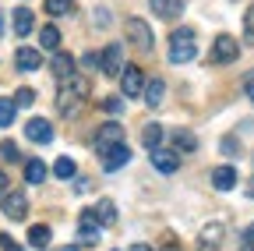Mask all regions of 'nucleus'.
Returning a JSON list of instances; mask_svg holds the SVG:
<instances>
[{"label": "nucleus", "instance_id": "obj_1", "mask_svg": "<svg viewBox=\"0 0 254 251\" xmlns=\"http://www.w3.org/2000/svg\"><path fill=\"white\" fill-rule=\"evenodd\" d=\"M198 46H194V32L190 28H177L173 39H170V60L173 64H187V60H194Z\"/></svg>", "mask_w": 254, "mask_h": 251}, {"label": "nucleus", "instance_id": "obj_2", "mask_svg": "<svg viewBox=\"0 0 254 251\" xmlns=\"http://www.w3.org/2000/svg\"><path fill=\"white\" fill-rule=\"evenodd\" d=\"M124 32H127V39H131L138 50H152V28L141 18H127L124 21Z\"/></svg>", "mask_w": 254, "mask_h": 251}, {"label": "nucleus", "instance_id": "obj_3", "mask_svg": "<svg viewBox=\"0 0 254 251\" xmlns=\"http://www.w3.org/2000/svg\"><path fill=\"white\" fill-rule=\"evenodd\" d=\"M120 75H124V78H120V92H124L127 99H134V96H141V92H145V71H141V68L131 64V68H124Z\"/></svg>", "mask_w": 254, "mask_h": 251}, {"label": "nucleus", "instance_id": "obj_4", "mask_svg": "<svg viewBox=\"0 0 254 251\" xmlns=\"http://www.w3.org/2000/svg\"><path fill=\"white\" fill-rule=\"evenodd\" d=\"M240 57V43L233 36H219L212 43V64H230V60Z\"/></svg>", "mask_w": 254, "mask_h": 251}, {"label": "nucleus", "instance_id": "obj_5", "mask_svg": "<svg viewBox=\"0 0 254 251\" xmlns=\"http://www.w3.org/2000/svg\"><path fill=\"white\" fill-rule=\"evenodd\" d=\"M127 160H131V149H127L124 142H117V145H110V149L103 152V170H106V173H113V170L127 167Z\"/></svg>", "mask_w": 254, "mask_h": 251}, {"label": "nucleus", "instance_id": "obj_6", "mask_svg": "<svg viewBox=\"0 0 254 251\" xmlns=\"http://www.w3.org/2000/svg\"><path fill=\"white\" fill-rule=\"evenodd\" d=\"M0 209H4L7 219H25V212H28V198H25L21 191H7L4 198H0Z\"/></svg>", "mask_w": 254, "mask_h": 251}, {"label": "nucleus", "instance_id": "obj_7", "mask_svg": "<svg viewBox=\"0 0 254 251\" xmlns=\"http://www.w3.org/2000/svg\"><path fill=\"white\" fill-rule=\"evenodd\" d=\"M120 138H124V128H120L117 120H106L103 128L95 131V149H99V152H106V149H110V145H117Z\"/></svg>", "mask_w": 254, "mask_h": 251}, {"label": "nucleus", "instance_id": "obj_8", "mask_svg": "<svg viewBox=\"0 0 254 251\" xmlns=\"http://www.w3.org/2000/svg\"><path fill=\"white\" fill-rule=\"evenodd\" d=\"M152 167L159 173H177L180 170V156L170 152V149H152Z\"/></svg>", "mask_w": 254, "mask_h": 251}, {"label": "nucleus", "instance_id": "obj_9", "mask_svg": "<svg viewBox=\"0 0 254 251\" xmlns=\"http://www.w3.org/2000/svg\"><path fill=\"white\" fill-rule=\"evenodd\" d=\"M120 64H124V50L117 46V43H110L106 50H103V60H99V71L103 75H120Z\"/></svg>", "mask_w": 254, "mask_h": 251}, {"label": "nucleus", "instance_id": "obj_10", "mask_svg": "<svg viewBox=\"0 0 254 251\" xmlns=\"http://www.w3.org/2000/svg\"><path fill=\"white\" fill-rule=\"evenodd\" d=\"M25 135H28L32 142H39V145L53 142V128H50V120H43V117H32V120L25 124Z\"/></svg>", "mask_w": 254, "mask_h": 251}, {"label": "nucleus", "instance_id": "obj_11", "mask_svg": "<svg viewBox=\"0 0 254 251\" xmlns=\"http://www.w3.org/2000/svg\"><path fill=\"white\" fill-rule=\"evenodd\" d=\"M14 64H18V71H39L43 68V53L32 50V46H21L14 53Z\"/></svg>", "mask_w": 254, "mask_h": 251}, {"label": "nucleus", "instance_id": "obj_12", "mask_svg": "<svg viewBox=\"0 0 254 251\" xmlns=\"http://www.w3.org/2000/svg\"><path fill=\"white\" fill-rule=\"evenodd\" d=\"M219 241H222V223H208L198 237V251H219Z\"/></svg>", "mask_w": 254, "mask_h": 251}, {"label": "nucleus", "instance_id": "obj_13", "mask_svg": "<svg viewBox=\"0 0 254 251\" xmlns=\"http://www.w3.org/2000/svg\"><path fill=\"white\" fill-rule=\"evenodd\" d=\"M78 241H81V244H95V241H99V223H95L92 212L81 216V223H78Z\"/></svg>", "mask_w": 254, "mask_h": 251}, {"label": "nucleus", "instance_id": "obj_14", "mask_svg": "<svg viewBox=\"0 0 254 251\" xmlns=\"http://www.w3.org/2000/svg\"><path fill=\"white\" fill-rule=\"evenodd\" d=\"M212 184L219 187V191H233L237 187V170L233 167H215L212 170Z\"/></svg>", "mask_w": 254, "mask_h": 251}, {"label": "nucleus", "instance_id": "obj_15", "mask_svg": "<svg viewBox=\"0 0 254 251\" xmlns=\"http://www.w3.org/2000/svg\"><path fill=\"white\" fill-rule=\"evenodd\" d=\"M148 7H152V14H159V18H177V14L184 11V0H148Z\"/></svg>", "mask_w": 254, "mask_h": 251}, {"label": "nucleus", "instance_id": "obj_16", "mask_svg": "<svg viewBox=\"0 0 254 251\" xmlns=\"http://www.w3.org/2000/svg\"><path fill=\"white\" fill-rule=\"evenodd\" d=\"M78 99H81L78 92H71L67 85H64V88H60V99H57V110H60L64 117H74V113H78V106H81Z\"/></svg>", "mask_w": 254, "mask_h": 251}, {"label": "nucleus", "instance_id": "obj_17", "mask_svg": "<svg viewBox=\"0 0 254 251\" xmlns=\"http://www.w3.org/2000/svg\"><path fill=\"white\" fill-rule=\"evenodd\" d=\"M170 142H173V152H194L198 149V138L190 135V131H184V128H173Z\"/></svg>", "mask_w": 254, "mask_h": 251}, {"label": "nucleus", "instance_id": "obj_18", "mask_svg": "<svg viewBox=\"0 0 254 251\" xmlns=\"http://www.w3.org/2000/svg\"><path fill=\"white\" fill-rule=\"evenodd\" d=\"M53 71H57L60 82H67V78L74 75V57L64 53V50H57V57H53Z\"/></svg>", "mask_w": 254, "mask_h": 251}, {"label": "nucleus", "instance_id": "obj_19", "mask_svg": "<svg viewBox=\"0 0 254 251\" xmlns=\"http://www.w3.org/2000/svg\"><path fill=\"white\" fill-rule=\"evenodd\" d=\"M11 18H14V36H18V39H25V36L32 32V25H36V21H32V11H28V7L11 11Z\"/></svg>", "mask_w": 254, "mask_h": 251}, {"label": "nucleus", "instance_id": "obj_20", "mask_svg": "<svg viewBox=\"0 0 254 251\" xmlns=\"http://www.w3.org/2000/svg\"><path fill=\"white\" fill-rule=\"evenodd\" d=\"M95 223H103V227H110V223H117V205L110 202V198H103L99 205H95Z\"/></svg>", "mask_w": 254, "mask_h": 251}, {"label": "nucleus", "instance_id": "obj_21", "mask_svg": "<svg viewBox=\"0 0 254 251\" xmlns=\"http://www.w3.org/2000/svg\"><path fill=\"white\" fill-rule=\"evenodd\" d=\"M163 92H166L163 78H152V82L145 85V92H141V96H145V103H148V106H159V103H163Z\"/></svg>", "mask_w": 254, "mask_h": 251}, {"label": "nucleus", "instance_id": "obj_22", "mask_svg": "<svg viewBox=\"0 0 254 251\" xmlns=\"http://www.w3.org/2000/svg\"><path fill=\"white\" fill-rule=\"evenodd\" d=\"M159 142H163V128H159V124H145L141 128V145L152 152V149H159Z\"/></svg>", "mask_w": 254, "mask_h": 251}, {"label": "nucleus", "instance_id": "obj_23", "mask_svg": "<svg viewBox=\"0 0 254 251\" xmlns=\"http://www.w3.org/2000/svg\"><path fill=\"white\" fill-rule=\"evenodd\" d=\"M39 46H43V50H53V53L60 50V28H57V25H46L43 32H39Z\"/></svg>", "mask_w": 254, "mask_h": 251}, {"label": "nucleus", "instance_id": "obj_24", "mask_svg": "<svg viewBox=\"0 0 254 251\" xmlns=\"http://www.w3.org/2000/svg\"><path fill=\"white\" fill-rule=\"evenodd\" d=\"M25 180H28V184H43V180H46L43 160H28V163H25Z\"/></svg>", "mask_w": 254, "mask_h": 251}, {"label": "nucleus", "instance_id": "obj_25", "mask_svg": "<svg viewBox=\"0 0 254 251\" xmlns=\"http://www.w3.org/2000/svg\"><path fill=\"white\" fill-rule=\"evenodd\" d=\"M28 244L32 248H46L50 244V227H43V223L39 227H28Z\"/></svg>", "mask_w": 254, "mask_h": 251}, {"label": "nucleus", "instance_id": "obj_26", "mask_svg": "<svg viewBox=\"0 0 254 251\" xmlns=\"http://www.w3.org/2000/svg\"><path fill=\"white\" fill-rule=\"evenodd\" d=\"M74 11V0H46V14L60 18V14H71Z\"/></svg>", "mask_w": 254, "mask_h": 251}, {"label": "nucleus", "instance_id": "obj_27", "mask_svg": "<svg viewBox=\"0 0 254 251\" xmlns=\"http://www.w3.org/2000/svg\"><path fill=\"white\" fill-rule=\"evenodd\" d=\"M53 173H57L60 180H67V177H74V160H71V156H60V160L53 163Z\"/></svg>", "mask_w": 254, "mask_h": 251}, {"label": "nucleus", "instance_id": "obj_28", "mask_svg": "<svg viewBox=\"0 0 254 251\" xmlns=\"http://www.w3.org/2000/svg\"><path fill=\"white\" fill-rule=\"evenodd\" d=\"M14 120V99H0V128H11Z\"/></svg>", "mask_w": 254, "mask_h": 251}, {"label": "nucleus", "instance_id": "obj_29", "mask_svg": "<svg viewBox=\"0 0 254 251\" xmlns=\"http://www.w3.org/2000/svg\"><path fill=\"white\" fill-rule=\"evenodd\" d=\"M0 160L18 163V160H21V156H18V145H14V142H0Z\"/></svg>", "mask_w": 254, "mask_h": 251}, {"label": "nucleus", "instance_id": "obj_30", "mask_svg": "<svg viewBox=\"0 0 254 251\" xmlns=\"http://www.w3.org/2000/svg\"><path fill=\"white\" fill-rule=\"evenodd\" d=\"M244 39L247 43H254V4L247 7V14H244Z\"/></svg>", "mask_w": 254, "mask_h": 251}, {"label": "nucleus", "instance_id": "obj_31", "mask_svg": "<svg viewBox=\"0 0 254 251\" xmlns=\"http://www.w3.org/2000/svg\"><path fill=\"white\" fill-rule=\"evenodd\" d=\"M32 103H36V92H32V88H18L14 106H32Z\"/></svg>", "mask_w": 254, "mask_h": 251}, {"label": "nucleus", "instance_id": "obj_32", "mask_svg": "<svg viewBox=\"0 0 254 251\" xmlns=\"http://www.w3.org/2000/svg\"><path fill=\"white\" fill-rule=\"evenodd\" d=\"M99 106H103V110H106V113H120V110H124V103H120V99H117V96H106V99H103V103H99Z\"/></svg>", "mask_w": 254, "mask_h": 251}, {"label": "nucleus", "instance_id": "obj_33", "mask_svg": "<svg viewBox=\"0 0 254 251\" xmlns=\"http://www.w3.org/2000/svg\"><path fill=\"white\" fill-rule=\"evenodd\" d=\"M240 251H254V223L244 230V241H240Z\"/></svg>", "mask_w": 254, "mask_h": 251}, {"label": "nucleus", "instance_id": "obj_34", "mask_svg": "<svg viewBox=\"0 0 254 251\" xmlns=\"http://www.w3.org/2000/svg\"><path fill=\"white\" fill-rule=\"evenodd\" d=\"M99 60H103L99 53H85V57H81V64H85V71H88V68H99Z\"/></svg>", "mask_w": 254, "mask_h": 251}, {"label": "nucleus", "instance_id": "obj_35", "mask_svg": "<svg viewBox=\"0 0 254 251\" xmlns=\"http://www.w3.org/2000/svg\"><path fill=\"white\" fill-rule=\"evenodd\" d=\"M0 251H21V248H18V244H14L7 234H0Z\"/></svg>", "mask_w": 254, "mask_h": 251}, {"label": "nucleus", "instance_id": "obj_36", "mask_svg": "<svg viewBox=\"0 0 254 251\" xmlns=\"http://www.w3.org/2000/svg\"><path fill=\"white\" fill-rule=\"evenodd\" d=\"M237 149H240V142H237V138H222V152H226V156H233Z\"/></svg>", "mask_w": 254, "mask_h": 251}, {"label": "nucleus", "instance_id": "obj_37", "mask_svg": "<svg viewBox=\"0 0 254 251\" xmlns=\"http://www.w3.org/2000/svg\"><path fill=\"white\" fill-rule=\"evenodd\" d=\"M88 187H92V180H88V177H78V184H74V191H78V195H85Z\"/></svg>", "mask_w": 254, "mask_h": 251}, {"label": "nucleus", "instance_id": "obj_38", "mask_svg": "<svg viewBox=\"0 0 254 251\" xmlns=\"http://www.w3.org/2000/svg\"><path fill=\"white\" fill-rule=\"evenodd\" d=\"M244 88H247V99H254V75H247V82H244Z\"/></svg>", "mask_w": 254, "mask_h": 251}, {"label": "nucleus", "instance_id": "obj_39", "mask_svg": "<svg viewBox=\"0 0 254 251\" xmlns=\"http://www.w3.org/2000/svg\"><path fill=\"white\" fill-rule=\"evenodd\" d=\"M7 184H11V180H7L4 173H0V198H4V195H7Z\"/></svg>", "mask_w": 254, "mask_h": 251}, {"label": "nucleus", "instance_id": "obj_40", "mask_svg": "<svg viewBox=\"0 0 254 251\" xmlns=\"http://www.w3.org/2000/svg\"><path fill=\"white\" fill-rule=\"evenodd\" d=\"M131 251H152V248H148V244H134Z\"/></svg>", "mask_w": 254, "mask_h": 251}, {"label": "nucleus", "instance_id": "obj_41", "mask_svg": "<svg viewBox=\"0 0 254 251\" xmlns=\"http://www.w3.org/2000/svg\"><path fill=\"white\" fill-rule=\"evenodd\" d=\"M247 198H254V180H251V184H247Z\"/></svg>", "mask_w": 254, "mask_h": 251}, {"label": "nucleus", "instance_id": "obj_42", "mask_svg": "<svg viewBox=\"0 0 254 251\" xmlns=\"http://www.w3.org/2000/svg\"><path fill=\"white\" fill-rule=\"evenodd\" d=\"M163 251H180V248H177V244H173V241H170V244H166V248H163Z\"/></svg>", "mask_w": 254, "mask_h": 251}, {"label": "nucleus", "instance_id": "obj_43", "mask_svg": "<svg viewBox=\"0 0 254 251\" xmlns=\"http://www.w3.org/2000/svg\"><path fill=\"white\" fill-rule=\"evenodd\" d=\"M0 36H4V14H0Z\"/></svg>", "mask_w": 254, "mask_h": 251}, {"label": "nucleus", "instance_id": "obj_44", "mask_svg": "<svg viewBox=\"0 0 254 251\" xmlns=\"http://www.w3.org/2000/svg\"><path fill=\"white\" fill-rule=\"evenodd\" d=\"M60 251H78V248H74V244H71V248H60Z\"/></svg>", "mask_w": 254, "mask_h": 251}]
</instances>
